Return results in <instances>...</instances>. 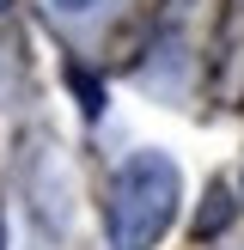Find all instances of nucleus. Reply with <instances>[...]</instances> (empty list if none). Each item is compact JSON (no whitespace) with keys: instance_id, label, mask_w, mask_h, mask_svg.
Listing matches in <instances>:
<instances>
[{"instance_id":"7ed1b4c3","label":"nucleus","mask_w":244,"mask_h":250,"mask_svg":"<svg viewBox=\"0 0 244 250\" xmlns=\"http://www.w3.org/2000/svg\"><path fill=\"white\" fill-rule=\"evenodd\" d=\"M55 6H61V12H92L98 0H55Z\"/></svg>"},{"instance_id":"f257e3e1","label":"nucleus","mask_w":244,"mask_h":250,"mask_svg":"<svg viewBox=\"0 0 244 250\" xmlns=\"http://www.w3.org/2000/svg\"><path fill=\"white\" fill-rule=\"evenodd\" d=\"M177 208H183V171L165 153H128L110 177V208H104L110 250H153L177 226Z\"/></svg>"},{"instance_id":"f03ea898","label":"nucleus","mask_w":244,"mask_h":250,"mask_svg":"<svg viewBox=\"0 0 244 250\" xmlns=\"http://www.w3.org/2000/svg\"><path fill=\"white\" fill-rule=\"evenodd\" d=\"M67 80H73V92L85 98V116H98V110H104V92H98V80H85L80 67H67Z\"/></svg>"},{"instance_id":"20e7f679","label":"nucleus","mask_w":244,"mask_h":250,"mask_svg":"<svg viewBox=\"0 0 244 250\" xmlns=\"http://www.w3.org/2000/svg\"><path fill=\"white\" fill-rule=\"evenodd\" d=\"M0 12H6V0H0Z\"/></svg>"}]
</instances>
